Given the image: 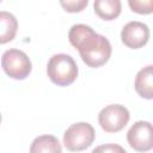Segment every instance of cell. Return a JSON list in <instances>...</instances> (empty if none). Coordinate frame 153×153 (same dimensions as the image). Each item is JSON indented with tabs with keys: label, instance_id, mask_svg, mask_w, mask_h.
<instances>
[{
	"label": "cell",
	"instance_id": "13",
	"mask_svg": "<svg viewBox=\"0 0 153 153\" xmlns=\"http://www.w3.org/2000/svg\"><path fill=\"white\" fill-rule=\"evenodd\" d=\"M88 4L87 0H76V1H61L60 5L65 8V11L71 12V13H75V12H80L84 10V7H86Z\"/></svg>",
	"mask_w": 153,
	"mask_h": 153
},
{
	"label": "cell",
	"instance_id": "1",
	"mask_svg": "<svg viewBox=\"0 0 153 153\" xmlns=\"http://www.w3.org/2000/svg\"><path fill=\"white\" fill-rule=\"evenodd\" d=\"M71 44L79 50L81 60L92 68L105 65L111 56V44L109 39L98 35L91 26L75 24L68 32Z\"/></svg>",
	"mask_w": 153,
	"mask_h": 153
},
{
	"label": "cell",
	"instance_id": "4",
	"mask_svg": "<svg viewBox=\"0 0 153 153\" xmlns=\"http://www.w3.org/2000/svg\"><path fill=\"white\" fill-rule=\"evenodd\" d=\"M1 66L5 73L16 80H23L31 73L32 66L29 56L19 49H8L2 54Z\"/></svg>",
	"mask_w": 153,
	"mask_h": 153
},
{
	"label": "cell",
	"instance_id": "14",
	"mask_svg": "<svg viewBox=\"0 0 153 153\" xmlns=\"http://www.w3.org/2000/svg\"><path fill=\"white\" fill-rule=\"evenodd\" d=\"M92 153H127L126 149L116 143H105L96 147Z\"/></svg>",
	"mask_w": 153,
	"mask_h": 153
},
{
	"label": "cell",
	"instance_id": "2",
	"mask_svg": "<svg viewBox=\"0 0 153 153\" xmlns=\"http://www.w3.org/2000/svg\"><path fill=\"white\" fill-rule=\"evenodd\" d=\"M47 73L55 85L68 86L78 76V66L71 55L56 54L50 57L47 66Z\"/></svg>",
	"mask_w": 153,
	"mask_h": 153
},
{
	"label": "cell",
	"instance_id": "9",
	"mask_svg": "<svg viewBox=\"0 0 153 153\" xmlns=\"http://www.w3.org/2000/svg\"><path fill=\"white\" fill-rule=\"evenodd\" d=\"M30 153H62V148L54 135H41L32 141Z\"/></svg>",
	"mask_w": 153,
	"mask_h": 153
},
{
	"label": "cell",
	"instance_id": "12",
	"mask_svg": "<svg viewBox=\"0 0 153 153\" xmlns=\"http://www.w3.org/2000/svg\"><path fill=\"white\" fill-rule=\"evenodd\" d=\"M129 7L133 12L139 14L153 13V0H129Z\"/></svg>",
	"mask_w": 153,
	"mask_h": 153
},
{
	"label": "cell",
	"instance_id": "8",
	"mask_svg": "<svg viewBox=\"0 0 153 153\" xmlns=\"http://www.w3.org/2000/svg\"><path fill=\"white\" fill-rule=\"evenodd\" d=\"M135 91L145 99H153V65L140 69L135 76Z\"/></svg>",
	"mask_w": 153,
	"mask_h": 153
},
{
	"label": "cell",
	"instance_id": "11",
	"mask_svg": "<svg viewBox=\"0 0 153 153\" xmlns=\"http://www.w3.org/2000/svg\"><path fill=\"white\" fill-rule=\"evenodd\" d=\"M18 23L13 14L1 11L0 12V43L5 44L10 41H12L17 33Z\"/></svg>",
	"mask_w": 153,
	"mask_h": 153
},
{
	"label": "cell",
	"instance_id": "10",
	"mask_svg": "<svg viewBox=\"0 0 153 153\" xmlns=\"http://www.w3.org/2000/svg\"><path fill=\"white\" fill-rule=\"evenodd\" d=\"M96 14L104 20H112L121 13L120 0H96L93 2Z\"/></svg>",
	"mask_w": 153,
	"mask_h": 153
},
{
	"label": "cell",
	"instance_id": "5",
	"mask_svg": "<svg viewBox=\"0 0 153 153\" xmlns=\"http://www.w3.org/2000/svg\"><path fill=\"white\" fill-rule=\"evenodd\" d=\"M130 114L128 109L120 104H111L102 109L98 115V122L106 133H117L129 122Z\"/></svg>",
	"mask_w": 153,
	"mask_h": 153
},
{
	"label": "cell",
	"instance_id": "7",
	"mask_svg": "<svg viewBox=\"0 0 153 153\" xmlns=\"http://www.w3.org/2000/svg\"><path fill=\"white\" fill-rule=\"evenodd\" d=\"M121 38L123 44L128 48L139 49L147 44L149 39V29L141 22H129L123 26Z\"/></svg>",
	"mask_w": 153,
	"mask_h": 153
},
{
	"label": "cell",
	"instance_id": "6",
	"mask_svg": "<svg viewBox=\"0 0 153 153\" xmlns=\"http://www.w3.org/2000/svg\"><path fill=\"white\" fill-rule=\"evenodd\" d=\"M129 146L137 152H147L153 148V124L147 121L135 122L127 133Z\"/></svg>",
	"mask_w": 153,
	"mask_h": 153
},
{
	"label": "cell",
	"instance_id": "3",
	"mask_svg": "<svg viewBox=\"0 0 153 153\" xmlns=\"http://www.w3.org/2000/svg\"><path fill=\"white\" fill-rule=\"evenodd\" d=\"M96 133L93 127L87 122H78L72 124L63 134L65 147L71 152H80L88 148L93 140Z\"/></svg>",
	"mask_w": 153,
	"mask_h": 153
}]
</instances>
